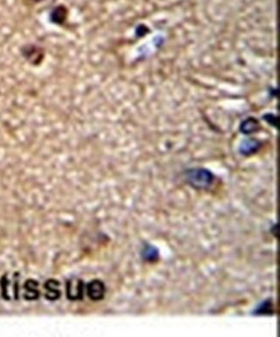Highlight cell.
<instances>
[{"label": "cell", "mask_w": 280, "mask_h": 337, "mask_svg": "<svg viewBox=\"0 0 280 337\" xmlns=\"http://www.w3.org/2000/svg\"><path fill=\"white\" fill-rule=\"evenodd\" d=\"M184 181L194 189L206 190L214 183L215 176L206 168L195 167L185 171Z\"/></svg>", "instance_id": "6da1fadb"}, {"label": "cell", "mask_w": 280, "mask_h": 337, "mask_svg": "<svg viewBox=\"0 0 280 337\" xmlns=\"http://www.w3.org/2000/svg\"><path fill=\"white\" fill-rule=\"evenodd\" d=\"M84 282L77 278L71 279L66 284V296L72 301L83 299Z\"/></svg>", "instance_id": "7a4b0ae2"}, {"label": "cell", "mask_w": 280, "mask_h": 337, "mask_svg": "<svg viewBox=\"0 0 280 337\" xmlns=\"http://www.w3.org/2000/svg\"><path fill=\"white\" fill-rule=\"evenodd\" d=\"M87 295L94 301H100L104 299L106 287L103 281L99 280H91L87 285Z\"/></svg>", "instance_id": "3957f363"}, {"label": "cell", "mask_w": 280, "mask_h": 337, "mask_svg": "<svg viewBox=\"0 0 280 337\" xmlns=\"http://www.w3.org/2000/svg\"><path fill=\"white\" fill-rule=\"evenodd\" d=\"M261 148V143L256 139H247L241 143L240 153L245 156H250L257 153Z\"/></svg>", "instance_id": "277c9868"}, {"label": "cell", "mask_w": 280, "mask_h": 337, "mask_svg": "<svg viewBox=\"0 0 280 337\" xmlns=\"http://www.w3.org/2000/svg\"><path fill=\"white\" fill-rule=\"evenodd\" d=\"M44 287L46 289V298L50 301L57 300L61 297V290H60V283L57 280H48Z\"/></svg>", "instance_id": "5b68a950"}, {"label": "cell", "mask_w": 280, "mask_h": 337, "mask_svg": "<svg viewBox=\"0 0 280 337\" xmlns=\"http://www.w3.org/2000/svg\"><path fill=\"white\" fill-rule=\"evenodd\" d=\"M273 313H274V304L272 299H268L259 304L253 314L255 316H272L273 315Z\"/></svg>", "instance_id": "8992f818"}, {"label": "cell", "mask_w": 280, "mask_h": 337, "mask_svg": "<svg viewBox=\"0 0 280 337\" xmlns=\"http://www.w3.org/2000/svg\"><path fill=\"white\" fill-rule=\"evenodd\" d=\"M260 128L261 125L259 121L256 118H249L242 122L241 131L245 134H253L254 132L258 131Z\"/></svg>", "instance_id": "52a82bcc"}, {"label": "cell", "mask_w": 280, "mask_h": 337, "mask_svg": "<svg viewBox=\"0 0 280 337\" xmlns=\"http://www.w3.org/2000/svg\"><path fill=\"white\" fill-rule=\"evenodd\" d=\"M25 298L28 300H35L39 296L38 284L35 280H28L25 285Z\"/></svg>", "instance_id": "ba28073f"}, {"label": "cell", "mask_w": 280, "mask_h": 337, "mask_svg": "<svg viewBox=\"0 0 280 337\" xmlns=\"http://www.w3.org/2000/svg\"><path fill=\"white\" fill-rule=\"evenodd\" d=\"M159 250L150 244H146L142 251V257L143 260L149 262H154L159 259Z\"/></svg>", "instance_id": "9c48e42d"}, {"label": "cell", "mask_w": 280, "mask_h": 337, "mask_svg": "<svg viewBox=\"0 0 280 337\" xmlns=\"http://www.w3.org/2000/svg\"><path fill=\"white\" fill-rule=\"evenodd\" d=\"M266 117H267L268 118H265V119H266L270 124H272V126H277V118H276L274 115H272V114H267V115H266Z\"/></svg>", "instance_id": "30bf717a"}, {"label": "cell", "mask_w": 280, "mask_h": 337, "mask_svg": "<svg viewBox=\"0 0 280 337\" xmlns=\"http://www.w3.org/2000/svg\"><path fill=\"white\" fill-rule=\"evenodd\" d=\"M39 1H40V0H39Z\"/></svg>", "instance_id": "8fae6325"}]
</instances>
